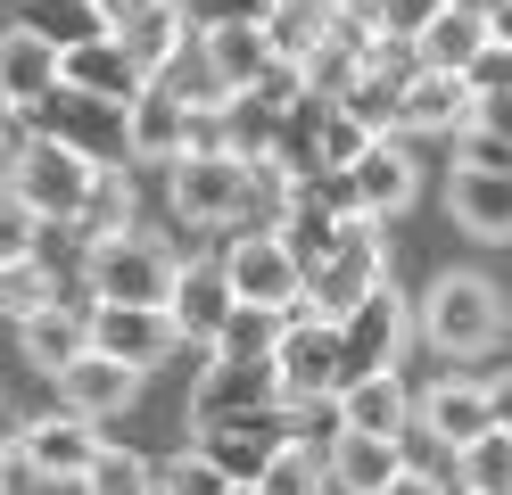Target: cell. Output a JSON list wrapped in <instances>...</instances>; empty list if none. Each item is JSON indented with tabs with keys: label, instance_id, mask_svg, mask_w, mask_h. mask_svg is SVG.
<instances>
[{
	"label": "cell",
	"instance_id": "obj_1",
	"mask_svg": "<svg viewBox=\"0 0 512 495\" xmlns=\"http://www.w3.org/2000/svg\"><path fill=\"white\" fill-rule=\"evenodd\" d=\"M413 322H422V339H430L446 363H471V355H488L504 330H512V297H504L488 273H438L430 297L413 306Z\"/></svg>",
	"mask_w": 512,
	"mask_h": 495
},
{
	"label": "cell",
	"instance_id": "obj_2",
	"mask_svg": "<svg viewBox=\"0 0 512 495\" xmlns=\"http://www.w3.org/2000/svg\"><path fill=\"white\" fill-rule=\"evenodd\" d=\"M174 273H182V256L157 240V231H116V240H91L83 248V289H91V306H166L174 297Z\"/></svg>",
	"mask_w": 512,
	"mask_h": 495
},
{
	"label": "cell",
	"instance_id": "obj_3",
	"mask_svg": "<svg viewBox=\"0 0 512 495\" xmlns=\"http://www.w3.org/2000/svg\"><path fill=\"white\" fill-rule=\"evenodd\" d=\"M273 380H281V405H331L347 388V330L331 314H290L273 339Z\"/></svg>",
	"mask_w": 512,
	"mask_h": 495
},
{
	"label": "cell",
	"instance_id": "obj_4",
	"mask_svg": "<svg viewBox=\"0 0 512 495\" xmlns=\"http://www.w3.org/2000/svg\"><path fill=\"white\" fill-rule=\"evenodd\" d=\"M91 182H100V157H83V149H67V141H50V132H25V149H17V182H9V190H17L42 223H83Z\"/></svg>",
	"mask_w": 512,
	"mask_h": 495
},
{
	"label": "cell",
	"instance_id": "obj_5",
	"mask_svg": "<svg viewBox=\"0 0 512 495\" xmlns=\"http://www.w3.org/2000/svg\"><path fill=\"white\" fill-rule=\"evenodd\" d=\"M223 273H232V297H240V306H256V314H306L314 273L290 256L281 231H240V240L223 248Z\"/></svg>",
	"mask_w": 512,
	"mask_h": 495
},
{
	"label": "cell",
	"instance_id": "obj_6",
	"mask_svg": "<svg viewBox=\"0 0 512 495\" xmlns=\"http://www.w3.org/2000/svg\"><path fill=\"white\" fill-rule=\"evenodd\" d=\"M9 454H17V471H34V479H50V487H83L91 479V462L108 454V438H100V421H83V413H42V421H25L17 438H9Z\"/></svg>",
	"mask_w": 512,
	"mask_h": 495
},
{
	"label": "cell",
	"instance_id": "obj_7",
	"mask_svg": "<svg viewBox=\"0 0 512 495\" xmlns=\"http://www.w3.org/2000/svg\"><path fill=\"white\" fill-rule=\"evenodd\" d=\"M380 281H389V240H380V223H372V215H356V223H347V240L331 248V264L314 273L306 306H314V314H331V322H347Z\"/></svg>",
	"mask_w": 512,
	"mask_h": 495
},
{
	"label": "cell",
	"instance_id": "obj_8",
	"mask_svg": "<svg viewBox=\"0 0 512 495\" xmlns=\"http://www.w3.org/2000/svg\"><path fill=\"white\" fill-rule=\"evenodd\" d=\"M248 413H281V380H273V363H256V355H207L199 388H190V429L248 421Z\"/></svg>",
	"mask_w": 512,
	"mask_h": 495
},
{
	"label": "cell",
	"instance_id": "obj_9",
	"mask_svg": "<svg viewBox=\"0 0 512 495\" xmlns=\"http://www.w3.org/2000/svg\"><path fill=\"white\" fill-rule=\"evenodd\" d=\"M248 190H256L248 157H182V165H166V198H174L182 223H240Z\"/></svg>",
	"mask_w": 512,
	"mask_h": 495
},
{
	"label": "cell",
	"instance_id": "obj_10",
	"mask_svg": "<svg viewBox=\"0 0 512 495\" xmlns=\"http://www.w3.org/2000/svg\"><path fill=\"white\" fill-rule=\"evenodd\" d=\"M339 330H347V380H364V372H397L422 322H413V297H405L397 281H380Z\"/></svg>",
	"mask_w": 512,
	"mask_h": 495
},
{
	"label": "cell",
	"instance_id": "obj_11",
	"mask_svg": "<svg viewBox=\"0 0 512 495\" xmlns=\"http://www.w3.org/2000/svg\"><path fill=\"white\" fill-rule=\"evenodd\" d=\"M166 314L182 330V347H223V330H232L240 314V297H232V273H223V256H190L182 273H174V297H166Z\"/></svg>",
	"mask_w": 512,
	"mask_h": 495
},
{
	"label": "cell",
	"instance_id": "obj_12",
	"mask_svg": "<svg viewBox=\"0 0 512 495\" xmlns=\"http://www.w3.org/2000/svg\"><path fill=\"white\" fill-rule=\"evenodd\" d=\"M25 124L50 132V141H67V149H83V157H100V165H124V108H108V99H83V91L58 83Z\"/></svg>",
	"mask_w": 512,
	"mask_h": 495
},
{
	"label": "cell",
	"instance_id": "obj_13",
	"mask_svg": "<svg viewBox=\"0 0 512 495\" xmlns=\"http://www.w3.org/2000/svg\"><path fill=\"white\" fill-rule=\"evenodd\" d=\"M290 446V405L281 413H248V421H215V429H199V454L215 462L232 487H256L265 479V462Z\"/></svg>",
	"mask_w": 512,
	"mask_h": 495
},
{
	"label": "cell",
	"instance_id": "obj_14",
	"mask_svg": "<svg viewBox=\"0 0 512 495\" xmlns=\"http://www.w3.org/2000/svg\"><path fill=\"white\" fill-rule=\"evenodd\" d=\"M413 421H422L446 454H463L471 438H488V429H496V380H479V372H446V380L422 396V413H413Z\"/></svg>",
	"mask_w": 512,
	"mask_h": 495
},
{
	"label": "cell",
	"instance_id": "obj_15",
	"mask_svg": "<svg viewBox=\"0 0 512 495\" xmlns=\"http://www.w3.org/2000/svg\"><path fill=\"white\" fill-rule=\"evenodd\" d=\"M91 347L133 363V372H157V363L182 347V330H174L166 306H91Z\"/></svg>",
	"mask_w": 512,
	"mask_h": 495
},
{
	"label": "cell",
	"instance_id": "obj_16",
	"mask_svg": "<svg viewBox=\"0 0 512 495\" xmlns=\"http://www.w3.org/2000/svg\"><path fill=\"white\" fill-rule=\"evenodd\" d=\"M347 182H356V207L372 223H389V215H405L413 198H422V165H413L405 132H389V141H372L356 165H347Z\"/></svg>",
	"mask_w": 512,
	"mask_h": 495
},
{
	"label": "cell",
	"instance_id": "obj_17",
	"mask_svg": "<svg viewBox=\"0 0 512 495\" xmlns=\"http://www.w3.org/2000/svg\"><path fill=\"white\" fill-rule=\"evenodd\" d=\"M0 83H9V108L17 116H34L42 99L67 83V50L42 42L34 25H9V33H0Z\"/></svg>",
	"mask_w": 512,
	"mask_h": 495
},
{
	"label": "cell",
	"instance_id": "obj_18",
	"mask_svg": "<svg viewBox=\"0 0 512 495\" xmlns=\"http://www.w3.org/2000/svg\"><path fill=\"white\" fill-rule=\"evenodd\" d=\"M422 396L405 388V372H364L339 388V429H364V438H405Z\"/></svg>",
	"mask_w": 512,
	"mask_h": 495
},
{
	"label": "cell",
	"instance_id": "obj_19",
	"mask_svg": "<svg viewBox=\"0 0 512 495\" xmlns=\"http://www.w3.org/2000/svg\"><path fill=\"white\" fill-rule=\"evenodd\" d=\"M133 396H141V372H133V363H116V355H100V347L58 372V405L83 413V421H108V413L133 405Z\"/></svg>",
	"mask_w": 512,
	"mask_h": 495
},
{
	"label": "cell",
	"instance_id": "obj_20",
	"mask_svg": "<svg viewBox=\"0 0 512 495\" xmlns=\"http://www.w3.org/2000/svg\"><path fill=\"white\" fill-rule=\"evenodd\" d=\"M182 132H190V108H182L166 83H149L133 108H124V157H141V165H174V157H182Z\"/></svg>",
	"mask_w": 512,
	"mask_h": 495
},
{
	"label": "cell",
	"instance_id": "obj_21",
	"mask_svg": "<svg viewBox=\"0 0 512 495\" xmlns=\"http://www.w3.org/2000/svg\"><path fill=\"white\" fill-rule=\"evenodd\" d=\"M67 91H83V99H108V108H133V99L149 91V75L133 66V50L116 42H83V50H67Z\"/></svg>",
	"mask_w": 512,
	"mask_h": 495
},
{
	"label": "cell",
	"instance_id": "obj_22",
	"mask_svg": "<svg viewBox=\"0 0 512 495\" xmlns=\"http://www.w3.org/2000/svg\"><path fill=\"white\" fill-rule=\"evenodd\" d=\"M17 339H25V363L58 380L67 363L91 355V306H67V297H58V306H42L34 322H17Z\"/></svg>",
	"mask_w": 512,
	"mask_h": 495
},
{
	"label": "cell",
	"instance_id": "obj_23",
	"mask_svg": "<svg viewBox=\"0 0 512 495\" xmlns=\"http://www.w3.org/2000/svg\"><path fill=\"white\" fill-rule=\"evenodd\" d=\"M323 462H331V487H347V495H380V487L405 471V438H364V429H339Z\"/></svg>",
	"mask_w": 512,
	"mask_h": 495
},
{
	"label": "cell",
	"instance_id": "obj_24",
	"mask_svg": "<svg viewBox=\"0 0 512 495\" xmlns=\"http://www.w3.org/2000/svg\"><path fill=\"white\" fill-rule=\"evenodd\" d=\"M199 50H207V66H215L223 99L256 91V83H265V66H273V42H265V25H207V33H199Z\"/></svg>",
	"mask_w": 512,
	"mask_h": 495
},
{
	"label": "cell",
	"instance_id": "obj_25",
	"mask_svg": "<svg viewBox=\"0 0 512 495\" xmlns=\"http://www.w3.org/2000/svg\"><path fill=\"white\" fill-rule=\"evenodd\" d=\"M463 124H471V83L413 66V75H405V116H397V132H463Z\"/></svg>",
	"mask_w": 512,
	"mask_h": 495
},
{
	"label": "cell",
	"instance_id": "obj_26",
	"mask_svg": "<svg viewBox=\"0 0 512 495\" xmlns=\"http://www.w3.org/2000/svg\"><path fill=\"white\" fill-rule=\"evenodd\" d=\"M488 50V17H471V9H455V0H446V9L413 33V66H430V75H463V66Z\"/></svg>",
	"mask_w": 512,
	"mask_h": 495
},
{
	"label": "cell",
	"instance_id": "obj_27",
	"mask_svg": "<svg viewBox=\"0 0 512 495\" xmlns=\"http://www.w3.org/2000/svg\"><path fill=\"white\" fill-rule=\"evenodd\" d=\"M116 42L133 50V66L157 83V75H166V66H174L190 42H199V25H190V9H182V0H157V9H149V17H133V25L116 33Z\"/></svg>",
	"mask_w": 512,
	"mask_h": 495
},
{
	"label": "cell",
	"instance_id": "obj_28",
	"mask_svg": "<svg viewBox=\"0 0 512 495\" xmlns=\"http://www.w3.org/2000/svg\"><path fill=\"white\" fill-rule=\"evenodd\" d=\"M446 207H455L471 240H512V174H455Z\"/></svg>",
	"mask_w": 512,
	"mask_h": 495
},
{
	"label": "cell",
	"instance_id": "obj_29",
	"mask_svg": "<svg viewBox=\"0 0 512 495\" xmlns=\"http://www.w3.org/2000/svg\"><path fill=\"white\" fill-rule=\"evenodd\" d=\"M273 231H281V240H290V256L306 264V273H323V264H331V248L347 240V215H331V207H323V198H314V190H298V207L281 215Z\"/></svg>",
	"mask_w": 512,
	"mask_h": 495
},
{
	"label": "cell",
	"instance_id": "obj_30",
	"mask_svg": "<svg viewBox=\"0 0 512 495\" xmlns=\"http://www.w3.org/2000/svg\"><path fill=\"white\" fill-rule=\"evenodd\" d=\"M17 25H34L42 42H58V50L108 42V17H100V0H17Z\"/></svg>",
	"mask_w": 512,
	"mask_h": 495
},
{
	"label": "cell",
	"instance_id": "obj_31",
	"mask_svg": "<svg viewBox=\"0 0 512 495\" xmlns=\"http://www.w3.org/2000/svg\"><path fill=\"white\" fill-rule=\"evenodd\" d=\"M265 42H273V58L306 66L331 42V0H281V9H265Z\"/></svg>",
	"mask_w": 512,
	"mask_h": 495
},
{
	"label": "cell",
	"instance_id": "obj_32",
	"mask_svg": "<svg viewBox=\"0 0 512 495\" xmlns=\"http://www.w3.org/2000/svg\"><path fill=\"white\" fill-rule=\"evenodd\" d=\"M83 248L91 240H116V231H133V174L124 165H100V182H91V207H83Z\"/></svg>",
	"mask_w": 512,
	"mask_h": 495
},
{
	"label": "cell",
	"instance_id": "obj_33",
	"mask_svg": "<svg viewBox=\"0 0 512 495\" xmlns=\"http://www.w3.org/2000/svg\"><path fill=\"white\" fill-rule=\"evenodd\" d=\"M331 487V462H323V446H281L273 462H265V479H256V495H323Z\"/></svg>",
	"mask_w": 512,
	"mask_h": 495
},
{
	"label": "cell",
	"instance_id": "obj_34",
	"mask_svg": "<svg viewBox=\"0 0 512 495\" xmlns=\"http://www.w3.org/2000/svg\"><path fill=\"white\" fill-rule=\"evenodd\" d=\"M364 66H372V58H364V50H347L339 33H331V42L314 50L306 66H298V75H306V99H331V108H339V99H347V91L364 83Z\"/></svg>",
	"mask_w": 512,
	"mask_h": 495
},
{
	"label": "cell",
	"instance_id": "obj_35",
	"mask_svg": "<svg viewBox=\"0 0 512 495\" xmlns=\"http://www.w3.org/2000/svg\"><path fill=\"white\" fill-rule=\"evenodd\" d=\"M455 462H463V495H512V429L471 438Z\"/></svg>",
	"mask_w": 512,
	"mask_h": 495
},
{
	"label": "cell",
	"instance_id": "obj_36",
	"mask_svg": "<svg viewBox=\"0 0 512 495\" xmlns=\"http://www.w3.org/2000/svg\"><path fill=\"white\" fill-rule=\"evenodd\" d=\"M42 306H58V273L42 256H25V264H0V314H17V322H34Z\"/></svg>",
	"mask_w": 512,
	"mask_h": 495
},
{
	"label": "cell",
	"instance_id": "obj_37",
	"mask_svg": "<svg viewBox=\"0 0 512 495\" xmlns=\"http://www.w3.org/2000/svg\"><path fill=\"white\" fill-rule=\"evenodd\" d=\"M83 495H157V462H149V454H133V446H108L100 462H91Z\"/></svg>",
	"mask_w": 512,
	"mask_h": 495
},
{
	"label": "cell",
	"instance_id": "obj_38",
	"mask_svg": "<svg viewBox=\"0 0 512 495\" xmlns=\"http://www.w3.org/2000/svg\"><path fill=\"white\" fill-rule=\"evenodd\" d=\"M157 495H232V479H223L215 462H207L199 446H190V454H174L166 471H157Z\"/></svg>",
	"mask_w": 512,
	"mask_h": 495
},
{
	"label": "cell",
	"instance_id": "obj_39",
	"mask_svg": "<svg viewBox=\"0 0 512 495\" xmlns=\"http://www.w3.org/2000/svg\"><path fill=\"white\" fill-rule=\"evenodd\" d=\"M34 248H42V215L17 190H0V264H25Z\"/></svg>",
	"mask_w": 512,
	"mask_h": 495
},
{
	"label": "cell",
	"instance_id": "obj_40",
	"mask_svg": "<svg viewBox=\"0 0 512 495\" xmlns=\"http://www.w3.org/2000/svg\"><path fill=\"white\" fill-rule=\"evenodd\" d=\"M455 174H512V141H504V132L463 124L455 132Z\"/></svg>",
	"mask_w": 512,
	"mask_h": 495
},
{
	"label": "cell",
	"instance_id": "obj_41",
	"mask_svg": "<svg viewBox=\"0 0 512 495\" xmlns=\"http://www.w3.org/2000/svg\"><path fill=\"white\" fill-rule=\"evenodd\" d=\"M182 157H240V149H232V108H190ZM182 157H174V165H182Z\"/></svg>",
	"mask_w": 512,
	"mask_h": 495
},
{
	"label": "cell",
	"instance_id": "obj_42",
	"mask_svg": "<svg viewBox=\"0 0 512 495\" xmlns=\"http://www.w3.org/2000/svg\"><path fill=\"white\" fill-rule=\"evenodd\" d=\"M182 9H190V25H265V9H273V0H182Z\"/></svg>",
	"mask_w": 512,
	"mask_h": 495
},
{
	"label": "cell",
	"instance_id": "obj_43",
	"mask_svg": "<svg viewBox=\"0 0 512 495\" xmlns=\"http://www.w3.org/2000/svg\"><path fill=\"white\" fill-rule=\"evenodd\" d=\"M463 83H471V91H512V42H496V33H488V50L463 66Z\"/></svg>",
	"mask_w": 512,
	"mask_h": 495
},
{
	"label": "cell",
	"instance_id": "obj_44",
	"mask_svg": "<svg viewBox=\"0 0 512 495\" xmlns=\"http://www.w3.org/2000/svg\"><path fill=\"white\" fill-rule=\"evenodd\" d=\"M372 9H380V25H389L397 42H413V33H422V25L446 9V0H372Z\"/></svg>",
	"mask_w": 512,
	"mask_h": 495
},
{
	"label": "cell",
	"instance_id": "obj_45",
	"mask_svg": "<svg viewBox=\"0 0 512 495\" xmlns=\"http://www.w3.org/2000/svg\"><path fill=\"white\" fill-rule=\"evenodd\" d=\"M471 124H479V132H504V141H512V91H471Z\"/></svg>",
	"mask_w": 512,
	"mask_h": 495
},
{
	"label": "cell",
	"instance_id": "obj_46",
	"mask_svg": "<svg viewBox=\"0 0 512 495\" xmlns=\"http://www.w3.org/2000/svg\"><path fill=\"white\" fill-rule=\"evenodd\" d=\"M380 495H446V479H438V471H422V462H405V471L380 487Z\"/></svg>",
	"mask_w": 512,
	"mask_h": 495
},
{
	"label": "cell",
	"instance_id": "obj_47",
	"mask_svg": "<svg viewBox=\"0 0 512 495\" xmlns=\"http://www.w3.org/2000/svg\"><path fill=\"white\" fill-rule=\"evenodd\" d=\"M157 9V0H100V17H108V33H124V25H133V17H149Z\"/></svg>",
	"mask_w": 512,
	"mask_h": 495
},
{
	"label": "cell",
	"instance_id": "obj_48",
	"mask_svg": "<svg viewBox=\"0 0 512 495\" xmlns=\"http://www.w3.org/2000/svg\"><path fill=\"white\" fill-rule=\"evenodd\" d=\"M17 149H25V141H17V124H0V190L17 182Z\"/></svg>",
	"mask_w": 512,
	"mask_h": 495
},
{
	"label": "cell",
	"instance_id": "obj_49",
	"mask_svg": "<svg viewBox=\"0 0 512 495\" xmlns=\"http://www.w3.org/2000/svg\"><path fill=\"white\" fill-rule=\"evenodd\" d=\"M496 380V429H512V372H488Z\"/></svg>",
	"mask_w": 512,
	"mask_h": 495
},
{
	"label": "cell",
	"instance_id": "obj_50",
	"mask_svg": "<svg viewBox=\"0 0 512 495\" xmlns=\"http://www.w3.org/2000/svg\"><path fill=\"white\" fill-rule=\"evenodd\" d=\"M488 33H496V42H512V0H504V9L488 17Z\"/></svg>",
	"mask_w": 512,
	"mask_h": 495
},
{
	"label": "cell",
	"instance_id": "obj_51",
	"mask_svg": "<svg viewBox=\"0 0 512 495\" xmlns=\"http://www.w3.org/2000/svg\"><path fill=\"white\" fill-rule=\"evenodd\" d=\"M455 9H471V17H496V9H504V0H455Z\"/></svg>",
	"mask_w": 512,
	"mask_h": 495
},
{
	"label": "cell",
	"instance_id": "obj_52",
	"mask_svg": "<svg viewBox=\"0 0 512 495\" xmlns=\"http://www.w3.org/2000/svg\"><path fill=\"white\" fill-rule=\"evenodd\" d=\"M9 462H17V454H9V438H0V487H9Z\"/></svg>",
	"mask_w": 512,
	"mask_h": 495
},
{
	"label": "cell",
	"instance_id": "obj_53",
	"mask_svg": "<svg viewBox=\"0 0 512 495\" xmlns=\"http://www.w3.org/2000/svg\"><path fill=\"white\" fill-rule=\"evenodd\" d=\"M0 124H17V108H9V83H0Z\"/></svg>",
	"mask_w": 512,
	"mask_h": 495
},
{
	"label": "cell",
	"instance_id": "obj_54",
	"mask_svg": "<svg viewBox=\"0 0 512 495\" xmlns=\"http://www.w3.org/2000/svg\"><path fill=\"white\" fill-rule=\"evenodd\" d=\"M331 9H356V0H331Z\"/></svg>",
	"mask_w": 512,
	"mask_h": 495
},
{
	"label": "cell",
	"instance_id": "obj_55",
	"mask_svg": "<svg viewBox=\"0 0 512 495\" xmlns=\"http://www.w3.org/2000/svg\"><path fill=\"white\" fill-rule=\"evenodd\" d=\"M232 495H256V487H232Z\"/></svg>",
	"mask_w": 512,
	"mask_h": 495
},
{
	"label": "cell",
	"instance_id": "obj_56",
	"mask_svg": "<svg viewBox=\"0 0 512 495\" xmlns=\"http://www.w3.org/2000/svg\"><path fill=\"white\" fill-rule=\"evenodd\" d=\"M0 495H9V487H0Z\"/></svg>",
	"mask_w": 512,
	"mask_h": 495
}]
</instances>
